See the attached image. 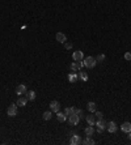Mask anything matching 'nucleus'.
<instances>
[{
	"label": "nucleus",
	"instance_id": "obj_17",
	"mask_svg": "<svg viewBox=\"0 0 131 145\" xmlns=\"http://www.w3.org/2000/svg\"><path fill=\"white\" fill-rule=\"evenodd\" d=\"M85 120L88 122L89 125H94V123H96V116H94V115H87V116H85Z\"/></svg>",
	"mask_w": 131,
	"mask_h": 145
},
{
	"label": "nucleus",
	"instance_id": "obj_4",
	"mask_svg": "<svg viewBox=\"0 0 131 145\" xmlns=\"http://www.w3.org/2000/svg\"><path fill=\"white\" fill-rule=\"evenodd\" d=\"M94 125H97V128L98 129H102V131H105L106 129V127H107V122L102 118V119H97V122L94 123Z\"/></svg>",
	"mask_w": 131,
	"mask_h": 145
},
{
	"label": "nucleus",
	"instance_id": "obj_2",
	"mask_svg": "<svg viewBox=\"0 0 131 145\" xmlns=\"http://www.w3.org/2000/svg\"><path fill=\"white\" fill-rule=\"evenodd\" d=\"M17 103H11L9 105V107L7 108V114H8V116H16L17 115Z\"/></svg>",
	"mask_w": 131,
	"mask_h": 145
},
{
	"label": "nucleus",
	"instance_id": "obj_16",
	"mask_svg": "<svg viewBox=\"0 0 131 145\" xmlns=\"http://www.w3.org/2000/svg\"><path fill=\"white\" fill-rule=\"evenodd\" d=\"M56 119H58V122L63 123V122H66L67 116H66V114H64V112H60V111H58V112H56Z\"/></svg>",
	"mask_w": 131,
	"mask_h": 145
},
{
	"label": "nucleus",
	"instance_id": "obj_9",
	"mask_svg": "<svg viewBox=\"0 0 131 145\" xmlns=\"http://www.w3.org/2000/svg\"><path fill=\"white\" fill-rule=\"evenodd\" d=\"M16 103H17V106H21V107H24V106H26V103H28V98H26L25 95H20Z\"/></svg>",
	"mask_w": 131,
	"mask_h": 145
},
{
	"label": "nucleus",
	"instance_id": "obj_13",
	"mask_svg": "<svg viewBox=\"0 0 131 145\" xmlns=\"http://www.w3.org/2000/svg\"><path fill=\"white\" fill-rule=\"evenodd\" d=\"M84 132H85V135H87V136H93V135H94V132H96V129H94V127H93V125H88V127L84 129Z\"/></svg>",
	"mask_w": 131,
	"mask_h": 145
},
{
	"label": "nucleus",
	"instance_id": "obj_15",
	"mask_svg": "<svg viewBox=\"0 0 131 145\" xmlns=\"http://www.w3.org/2000/svg\"><path fill=\"white\" fill-rule=\"evenodd\" d=\"M87 108H88L89 112H96V103H94L93 101L88 102V103H87Z\"/></svg>",
	"mask_w": 131,
	"mask_h": 145
},
{
	"label": "nucleus",
	"instance_id": "obj_5",
	"mask_svg": "<svg viewBox=\"0 0 131 145\" xmlns=\"http://www.w3.org/2000/svg\"><path fill=\"white\" fill-rule=\"evenodd\" d=\"M26 92H28V88H26V85L25 84H20V85H17V88H16V94H19V95H25L26 94Z\"/></svg>",
	"mask_w": 131,
	"mask_h": 145
},
{
	"label": "nucleus",
	"instance_id": "obj_3",
	"mask_svg": "<svg viewBox=\"0 0 131 145\" xmlns=\"http://www.w3.org/2000/svg\"><path fill=\"white\" fill-rule=\"evenodd\" d=\"M68 122H70V124H72V125H77L79 122H80V116H79L77 114H71V115L68 116Z\"/></svg>",
	"mask_w": 131,
	"mask_h": 145
},
{
	"label": "nucleus",
	"instance_id": "obj_25",
	"mask_svg": "<svg viewBox=\"0 0 131 145\" xmlns=\"http://www.w3.org/2000/svg\"><path fill=\"white\" fill-rule=\"evenodd\" d=\"M124 59H126L127 62H130V60H131V52H126V54H124Z\"/></svg>",
	"mask_w": 131,
	"mask_h": 145
},
{
	"label": "nucleus",
	"instance_id": "obj_12",
	"mask_svg": "<svg viewBox=\"0 0 131 145\" xmlns=\"http://www.w3.org/2000/svg\"><path fill=\"white\" fill-rule=\"evenodd\" d=\"M121 129H122L124 133H128V132H131V123H130V122H124V123L121 125Z\"/></svg>",
	"mask_w": 131,
	"mask_h": 145
},
{
	"label": "nucleus",
	"instance_id": "obj_24",
	"mask_svg": "<svg viewBox=\"0 0 131 145\" xmlns=\"http://www.w3.org/2000/svg\"><path fill=\"white\" fill-rule=\"evenodd\" d=\"M64 47H66L67 50H71V49H72V43H70V42H64Z\"/></svg>",
	"mask_w": 131,
	"mask_h": 145
},
{
	"label": "nucleus",
	"instance_id": "obj_20",
	"mask_svg": "<svg viewBox=\"0 0 131 145\" xmlns=\"http://www.w3.org/2000/svg\"><path fill=\"white\" fill-rule=\"evenodd\" d=\"M79 78L81 81H88V75L85 72H83V71H79Z\"/></svg>",
	"mask_w": 131,
	"mask_h": 145
},
{
	"label": "nucleus",
	"instance_id": "obj_8",
	"mask_svg": "<svg viewBox=\"0 0 131 145\" xmlns=\"http://www.w3.org/2000/svg\"><path fill=\"white\" fill-rule=\"evenodd\" d=\"M55 38H56V41H58V42H60V43L67 42V37H66V34H64V33H62V32H58V33H56V35H55Z\"/></svg>",
	"mask_w": 131,
	"mask_h": 145
},
{
	"label": "nucleus",
	"instance_id": "obj_7",
	"mask_svg": "<svg viewBox=\"0 0 131 145\" xmlns=\"http://www.w3.org/2000/svg\"><path fill=\"white\" fill-rule=\"evenodd\" d=\"M72 59H73L75 62H80V60H83V59H84V54H83V51H80V50L75 51V52L72 54Z\"/></svg>",
	"mask_w": 131,
	"mask_h": 145
},
{
	"label": "nucleus",
	"instance_id": "obj_21",
	"mask_svg": "<svg viewBox=\"0 0 131 145\" xmlns=\"http://www.w3.org/2000/svg\"><path fill=\"white\" fill-rule=\"evenodd\" d=\"M77 78H79V76H77L76 73H72V72H71V73L68 75V80H70V82H75Z\"/></svg>",
	"mask_w": 131,
	"mask_h": 145
},
{
	"label": "nucleus",
	"instance_id": "obj_27",
	"mask_svg": "<svg viewBox=\"0 0 131 145\" xmlns=\"http://www.w3.org/2000/svg\"><path fill=\"white\" fill-rule=\"evenodd\" d=\"M128 138H130V141H131V132H128Z\"/></svg>",
	"mask_w": 131,
	"mask_h": 145
},
{
	"label": "nucleus",
	"instance_id": "obj_26",
	"mask_svg": "<svg viewBox=\"0 0 131 145\" xmlns=\"http://www.w3.org/2000/svg\"><path fill=\"white\" fill-rule=\"evenodd\" d=\"M96 116H97V119H102V118H104V114H102L101 111H97V112H96Z\"/></svg>",
	"mask_w": 131,
	"mask_h": 145
},
{
	"label": "nucleus",
	"instance_id": "obj_14",
	"mask_svg": "<svg viewBox=\"0 0 131 145\" xmlns=\"http://www.w3.org/2000/svg\"><path fill=\"white\" fill-rule=\"evenodd\" d=\"M25 97L28 98V101H34L36 99V92L34 90H28L26 94H25Z\"/></svg>",
	"mask_w": 131,
	"mask_h": 145
},
{
	"label": "nucleus",
	"instance_id": "obj_18",
	"mask_svg": "<svg viewBox=\"0 0 131 145\" xmlns=\"http://www.w3.org/2000/svg\"><path fill=\"white\" fill-rule=\"evenodd\" d=\"M81 144H84V145H94V144H96V141H94L93 138H90V136H87V137H85V140H83V141H81Z\"/></svg>",
	"mask_w": 131,
	"mask_h": 145
},
{
	"label": "nucleus",
	"instance_id": "obj_1",
	"mask_svg": "<svg viewBox=\"0 0 131 145\" xmlns=\"http://www.w3.org/2000/svg\"><path fill=\"white\" fill-rule=\"evenodd\" d=\"M96 64H97V60H96V58H93V56H87L85 59H84V67H87V68H94L96 67Z\"/></svg>",
	"mask_w": 131,
	"mask_h": 145
},
{
	"label": "nucleus",
	"instance_id": "obj_22",
	"mask_svg": "<svg viewBox=\"0 0 131 145\" xmlns=\"http://www.w3.org/2000/svg\"><path fill=\"white\" fill-rule=\"evenodd\" d=\"M51 118H53V111H51V110L43 112V119H45V120H50Z\"/></svg>",
	"mask_w": 131,
	"mask_h": 145
},
{
	"label": "nucleus",
	"instance_id": "obj_6",
	"mask_svg": "<svg viewBox=\"0 0 131 145\" xmlns=\"http://www.w3.org/2000/svg\"><path fill=\"white\" fill-rule=\"evenodd\" d=\"M50 110L56 114V112L60 110V103H59L58 101H51V102H50Z\"/></svg>",
	"mask_w": 131,
	"mask_h": 145
},
{
	"label": "nucleus",
	"instance_id": "obj_23",
	"mask_svg": "<svg viewBox=\"0 0 131 145\" xmlns=\"http://www.w3.org/2000/svg\"><path fill=\"white\" fill-rule=\"evenodd\" d=\"M96 60H97V63H102V62L105 60V55H104V54H100V55H97Z\"/></svg>",
	"mask_w": 131,
	"mask_h": 145
},
{
	"label": "nucleus",
	"instance_id": "obj_11",
	"mask_svg": "<svg viewBox=\"0 0 131 145\" xmlns=\"http://www.w3.org/2000/svg\"><path fill=\"white\" fill-rule=\"evenodd\" d=\"M70 144H71V145H77V144H81L80 136H79V135H72V137H71V140H70Z\"/></svg>",
	"mask_w": 131,
	"mask_h": 145
},
{
	"label": "nucleus",
	"instance_id": "obj_19",
	"mask_svg": "<svg viewBox=\"0 0 131 145\" xmlns=\"http://www.w3.org/2000/svg\"><path fill=\"white\" fill-rule=\"evenodd\" d=\"M70 69H71V72L72 73H76V72H79L80 71V68H79V65H77V63L75 62V63H72L71 65H70Z\"/></svg>",
	"mask_w": 131,
	"mask_h": 145
},
{
	"label": "nucleus",
	"instance_id": "obj_10",
	"mask_svg": "<svg viewBox=\"0 0 131 145\" xmlns=\"http://www.w3.org/2000/svg\"><path fill=\"white\" fill-rule=\"evenodd\" d=\"M106 129H107L109 133H114V132L117 131V124H115V122H109Z\"/></svg>",
	"mask_w": 131,
	"mask_h": 145
}]
</instances>
